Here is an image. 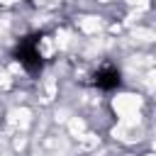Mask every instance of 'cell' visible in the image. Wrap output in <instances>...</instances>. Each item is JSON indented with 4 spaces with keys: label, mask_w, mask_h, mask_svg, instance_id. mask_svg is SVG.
<instances>
[{
    "label": "cell",
    "mask_w": 156,
    "mask_h": 156,
    "mask_svg": "<svg viewBox=\"0 0 156 156\" xmlns=\"http://www.w3.org/2000/svg\"><path fill=\"white\" fill-rule=\"evenodd\" d=\"M93 83H95V88H100V90H105V93H112V90H117V88L122 85V73H119L117 66H110V63H107V66H102V68L95 71Z\"/></svg>",
    "instance_id": "cell-2"
},
{
    "label": "cell",
    "mask_w": 156,
    "mask_h": 156,
    "mask_svg": "<svg viewBox=\"0 0 156 156\" xmlns=\"http://www.w3.org/2000/svg\"><path fill=\"white\" fill-rule=\"evenodd\" d=\"M39 41H41V34L39 32H34V34H27V37H22L20 41H17V46H15V58H17V63L29 73V76H39L41 71H44V56H41V51H39Z\"/></svg>",
    "instance_id": "cell-1"
}]
</instances>
